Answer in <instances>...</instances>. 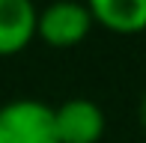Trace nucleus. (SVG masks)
<instances>
[{"label":"nucleus","instance_id":"obj_3","mask_svg":"<svg viewBox=\"0 0 146 143\" xmlns=\"http://www.w3.org/2000/svg\"><path fill=\"white\" fill-rule=\"evenodd\" d=\"M104 128V110L92 99H66L54 107V131L60 143H98Z\"/></svg>","mask_w":146,"mask_h":143},{"label":"nucleus","instance_id":"obj_2","mask_svg":"<svg viewBox=\"0 0 146 143\" xmlns=\"http://www.w3.org/2000/svg\"><path fill=\"white\" fill-rule=\"evenodd\" d=\"M92 30V18L84 0H51L36 15V36L48 48H78Z\"/></svg>","mask_w":146,"mask_h":143},{"label":"nucleus","instance_id":"obj_5","mask_svg":"<svg viewBox=\"0 0 146 143\" xmlns=\"http://www.w3.org/2000/svg\"><path fill=\"white\" fill-rule=\"evenodd\" d=\"M92 24L116 36H137L146 30V0H84Z\"/></svg>","mask_w":146,"mask_h":143},{"label":"nucleus","instance_id":"obj_6","mask_svg":"<svg viewBox=\"0 0 146 143\" xmlns=\"http://www.w3.org/2000/svg\"><path fill=\"white\" fill-rule=\"evenodd\" d=\"M137 119H140V128L146 131V95L140 99V105H137Z\"/></svg>","mask_w":146,"mask_h":143},{"label":"nucleus","instance_id":"obj_4","mask_svg":"<svg viewBox=\"0 0 146 143\" xmlns=\"http://www.w3.org/2000/svg\"><path fill=\"white\" fill-rule=\"evenodd\" d=\"M36 3L0 0V57H15L36 39Z\"/></svg>","mask_w":146,"mask_h":143},{"label":"nucleus","instance_id":"obj_1","mask_svg":"<svg viewBox=\"0 0 146 143\" xmlns=\"http://www.w3.org/2000/svg\"><path fill=\"white\" fill-rule=\"evenodd\" d=\"M0 143H60L54 107L39 99H12L0 105Z\"/></svg>","mask_w":146,"mask_h":143}]
</instances>
